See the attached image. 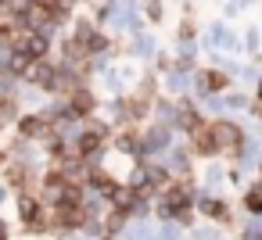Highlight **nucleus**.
Instances as JSON below:
<instances>
[{"label":"nucleus","instance_id":"f257e3e1","mask_svg":"<svg viewBox=\"0 0 262 240\" xmlns=\"http://www.w3.org/2000/svg\"><path fill=\"white\" fill-rule=\"evenodd\" d=\"M15 211H18V222L29 236H40V233H51V222H47V204L36 197V194H18L15 197Z\"/></svg>","mask_w":262,"mask_h":240},{"label":"nucleus","instance_id":"f03ea898","mask_svg":"<svg viewBox=\"0 0 262 240\" xmlns=\"http://www.w3.org/2000/svg\"><path fill=\"white\" fill-rule=\"evenodd\" d=\"M54 129H51V122L40 115V111H26V115H18V122H15V136L18 140H29V143H43L47 136H51Z\"/></svg>","mask_w":262,"mask_h":240},{"label":"nucleus","instance_id":"7ed1b4c3","mask_svg":"<svg viewBox=\"0 0 262 240\" xmlns=\"http://www.w3.org/2000/svg\"><path fill=\"white\" fill-rule=\"evenodd\" d=\"M65 104H69V111H72L76 122H79V118H90V115L97 111V97H94V90H86V86L72 90V93L65 97Z\"/></svg>","mask_w":262,"mask_h":240},{"label":"nucleus","instance_id":"20e7f679","mask_svg":"<svg viewBox=\"0 0 262 240\" xmlns=\"http://www.w3.org/2000/svg\"><path fill=\"white\" fill-rule=\"evenodd\" d=\"M212 136H215V147H223V143H241V133H237L230 122H212Z\"/></svg>","mask_w":262,"mask_h":240},{"label":"nucleus","instance_id":"39448f33","mask_svg":"<svg viewBox=\"0 0 262 240\" xmlns=\"http://www.w3.org/2000/svg\"><path fill=\"white\" fill-rule=\"evenodd\" d=\"M194 143H198V151H201V154H212V151H219V147H215V136H212V126H205V122L194 129Z\"/></svg>","mask_w":262,"mask_h":240},{"label":"nucleus","instance_id":"423d86ee","mask_svg":"<svg viewBox=\"0 0 262 240\" xmlns=\"http://www.w3.org/2000/svg\"><path fill=\"white\" fill-rule=\"evenodd\" d=\"M201 208H205V215H212V219H226V204H223V201H212V197H208Z\"/></svg>","mask_w":262,"mask_h":240},{"label":"nucleus","instance_id":"0eeeda50","mask_svg":"<svg viewBox=\"0 0 262 240\" xmlns=\"http://www.w3.org/2000/svg\"><path fill=\"white\" fill-rule=\"evenodd\" d=\"M205 86H208V90H223V86H226V76H223V72H208V76H205Z\"/></svg>","mask_w":262,"mask_h":240},{"label":"nucleus","instance_id":"6e6552de","mask_svg":"<svg viewBox=\"0 0 262 240\" xmlns=\"http://www.w3.org/2000/svg\"><path fill=\"white\" fill-rule=\"evenodd\" d=\"M248 208H251L255 215L262 211V194H258V190H255V194H248Z\"/></svg>","mask_w":262,"mask_h":240},{"label":"nucleus","instance_id":"1a4fd4ad","mask_svg":"<svg viewBox=\"0 0 262 240\" xmlns=\"http://www.w3.org/2000/svg\"><path fill=\"white\" fill-rule=\"evenodd\" d=\"M147 18H155V22L162 18V4H158V0H151V4H147Z\"/></svg>","mask_w":262,"mask_h":240},{"label":"nucleus","instance_id":"9d476101","mask_svg":"<svg viewBox=\"0 0 262 240\" xmlns=\"http://www.w3.org/2000/svg\"><path fill=\"white\" fill-rule=\"evenodd\" d=\"M0 240H11V226H8L4 215H0Z\"/></svg>","mask_w":262,"mask_h":240},{"label":"nucleus","instance_id":"9b49d317","mask_svg":"<svg viewBox=\"0 0 262 240\" xmlns=\"http://www.w3.org/2000/svg\"><path fill=\"white\" fill-rule=\"evenodd\" d=\"M8 197H11V190H8V186H4V183H0V204H4V201H8Z\"/></svg>","mask_w":262,"mask_h":240},{"label":"nucleus","instance_id":"f8f14e48","mask_svg":"<svg viewBox=\"0 0 262 240\" xmlns=\"http://www.w3.org/2000/svg\"><path fill=\"white\" fill-rule=\"evenodd\" d=\"M258 101H262V83H258Z\"/></svg>","mask_w":262,"mask_h":240},{"label":"nucleus","instance_id":"ddd939ff","mask_svg":"<svg viewBox=\"0 0 262 240\" xmlns=\"http://www.w3.org/2000/svg\"><path fill=\"white\" fill-rule=\"evenodd\" d=\"M104 240H115V236H104Z\"/></svg>","mask_w":262,"mask_h":240}]
</instances>
